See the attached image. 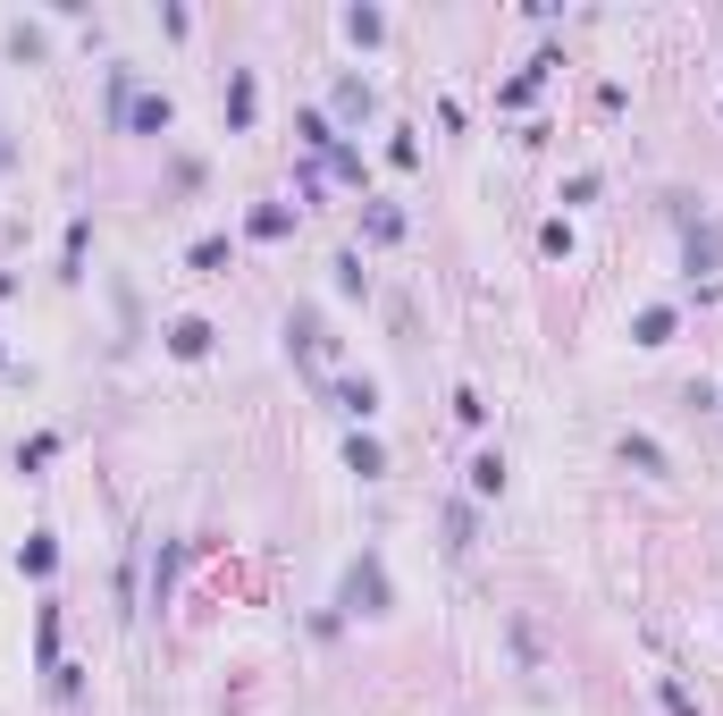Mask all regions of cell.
Wrapping results in <instances>:
<instances>
[{
  "mask_svg": "<svg viewBox=\"0 0 723 716\" xmlns=\"http://www.w3.org/2000/svg\"><path fill=\"white\" fill-rule=\"evenodd\" d=\"M110 101L126 135H169V94H135V76H110Z\"/></svg>",
  "mask_w": 723,
  "mask_h": 716,
  "instance_id": "6da1fadb",
  "label": "cell"
},
{
  "mask_svg": "<svg viewBox=\"0 0 723 716\" xmlns=\"http://www.w3.org/2000/svg\"><path fill=\"white\" fill-rule=\"evenodd\" d=\"M169 346H177V355H211V321H177V329H169Z\"/></svg>",
  "mask_w": 723,
  "mask_h": 716,
  "instance_id": "7a4b0ae2",
  "label": "cell"
},
{
  "mask_svg": "<svg viewBox=\"0 0 723 716\" xmlns=\"http://www.w3.org/2000/svg\"><path fill=\"white\" fill-rule=\"evenodd\" d=\"M227 127H252V76L236 67V85H227Z\"/></svg>",
  "mask_w": 723,
  "mask_h": 716,
  "instance_id": "3957f363",
  "label": "cell"
},
{
  "mask_svg": "<svg viewBox=\"0 0 723 716\" xmlns=\"http://www.w3.org/2000/svg\"><path fill=\"white\" fill-rule=\"evenodd\" d=\"M664 337H673V304H648L639 312V346H664Z\"/></svg>",
  "mask_w": 723,
  "mask_h": 716,
  "instance_id": "277c9868",
  "label": "cell"
},
{
  "mask_svg": "<svg viewBox=\"0 0 723 716\" xmlns=\"http://www.w3.org/2000/svg\"><path fill=\"white\" fill-rule=\"evenodd\" d=\"M17 565H26V573H51V565H60V548H51V531H34L26 548H17Z\"/></svg>",
  "mask_w": 723,
  "mask_h": 716,
  "instance_id": "5b68a950",
  "label": "cell"
},
{
  "mask_svg": "<svg viewBox=\"0 0 723 716\" xmlns=\"http://www.w3.org/2000/svg\"><path fill=\"white\" fill-rule=\"evenodd\" d=\"M497 489H504V456H479L472 464V497H497Z\"/></svg>",
  "mask_w": 723,
  "mask_h": 716,
  "instance_id": "8992f818",
  "label": "cell"
},
{
  "mask_svg": "<svg viewBox=\"0 0 723 716\" xmlns=\"http://www.w3.org/2000/svg\"><path fill=\"white\" fill-rule=\"evenodd\" d=\"M346 34H353V42H378V34H387V17H378V9H346Z\"/></svg>",
  "mask_w": 723,
  "mask_h": 716,
  "instance_id": "52a82bcc",
  "label": "cell"
},
{
  "mask_svg": "<svg viewBox=\"0 0 723 716\" xmlns=\"http://www.w3.org/2000/svg\"><path fill=\"white\" fill-rule=\"evenodd\" d=\"M346 464H353V472H362V481H378V472H387V456H378L371 439H353V456H346Z\"/></svg>",
  "mask_w": 723,
  "mask_h": 716,
  "instance_id": "ba28073f",
  "label": "cell"
},
{
  "mask_svg": "<svg viewBox=\"0 0 723 716\" xmlns=\"http://www.w3.org/2000/svg\"><path fill=\"white\" fill-rule=\"evenodd\" d=\"M623 456L639 464V472H664V456H657V439H623Z\"/></svg>",
  "mask_w": 723,
  "mask_h": 716,
  "instance_id": "9c48e42d",
  "label": "cell"
},
{
  "mask_svg": "<svg viewBox=\"0 0 723 716\" xmlns=\"http://www.w3.org/2000/svg\"><path fill=\"white\" fill-rule=\"evenodd\" d=\"M337 287H346V295H362V287H371V270H362L353 254H337Z\"/></svg>",
  "mask_w": 723,
  "mask_h": 716,
  "instance_id": "30bf717a",
  "label": "cell"
},
{
  "mask_svg": "<svg viewBox=\"0 0 723 716\" xmlns=\"http://www.w3.org/2000/svg\"><path fill=\"white\" fill-rule=\"evenodd\" d=\"M337 405H346V413H371L378 388H371V380H353V388H337Z\"/></svg>",
  "mask_w": 723,
  "mask_h": 716,
  "instance_id": "8fae6325",
  "label": "cell"
},
{
  "mask_svg": "<svg viewBox=\"0 0 723 716\" xmlns=\"http://www.w3.org/2000/svg\"><path fill=\"white\" fill-rule=\"evenodd\" d=\"M664 716H698V700H690L682 683H664Z\"/></svg>",
  "mask_w": 723,
  "mask_h": 716,
  "instance_id": "7c38bea8",
  "label": "cell"
}]
</instances>
